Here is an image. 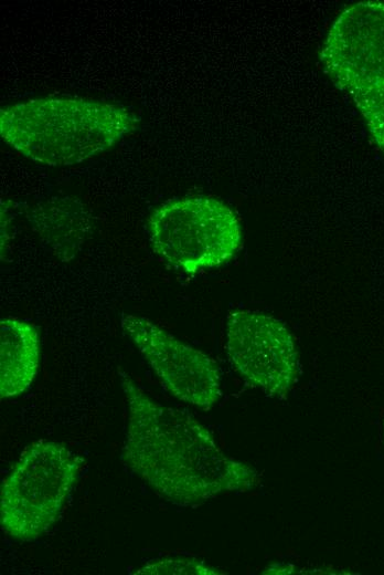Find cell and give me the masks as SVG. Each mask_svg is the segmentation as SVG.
<instances>
[{"label": "cell", "instance_id": "1", "mask_svg": "<svg viewBox=\"0 0 384 575\" xmlns=\"http://www.w3.org/2000/svg\"><path fill=\"white\" fill-rule=\"evenodd\" d=\"M120 383L128 406L122 461L157 495L189 506L255 485L257 471L227 457L191 414L157 402L125 372Z\"/></svg>", "mask_w": 384, "mask_h": 575}, {"label": "cell", "instance_id": "2", "mask_svg": "<svg viewBox=\"0 0 384 575\" xmlns=\"http://www.w3.org/2000/svg\"><path fill=\"white\" fill-rule=\"evenodd\" d=\"M138 122L122 106L74 97L30 100L0 111L2 139L49 166L78 164L103 153Z\"/></svg>", "mask_w": 384, "mask_h": 575}, {"label": "cell", "instance_id": "3", "mask_svg": "<svg viewBox=\"0 0 384 575\" xmlns=\"http://www.w3.org/2000/svg\"><path fill=\"white\" fill-rule=\"evenodd\" d=\"M320 61L384 153V2L360 1L344 9L328 32Z\"/></svg>", "mask_w": 384, "mask_h": 575}, {"label": "cell", "instance_id": "4", "mask_svg": "<svg viewBox=\"0 0 384 575\" xmlns=\"http://www.w3.org/2000/svg\"><path fill=\"white\" fill-rule=\"evenodd\" d=\"M78 472V458L65 446L45 440L31 445L2 482V531L23 542L43 535L57 520Z\"/></svg>", "mask_w": 384, "mask_h": 575}, {"label": "cell", "instance_id": "5", "mask_svg": "<svg viewBox=\"0 0 384 575\" xmlns=\"http://www.w3.org/2000/svg\"><path fill=\"white\" fill-rule=\"evenodd\" d=\"M148 231L153 251L189 273L228 262L242 243L236 213L221 200L205 196L159 206L148 218Z\"/></svg>", "mask_w": 384, "mask_h": 575}, {"label": "cell", "instance_id": "6", "mask_svg": "<svg viewBox=\"0 0 384 575\" xmlns=\"http://www.w3.org/2000/svg\"><path fill=\"white\" fill-rule=\"evenodd\" d=\"M226 351L235 369L253 386L284 398L299 373L291 334L278 318L252 310H236L226 322Z\"/></svg>", "mask_w": 384, "mask_h": 575}, {"label": "cell", "instance_id": "7", "mask_svg": "<svg viewBox=\"0 0 384 575\" xmlns=\"http://www.w3.org/2000/svg\"><path fill=\"white\" fill-rule=\"evenodd\" d=\"M120 326L169 393L202 409L215 405L221 375L206 354L143 316L121 313Z\"/></svg>", "mask_w": 384, "mask_h": 575}, {"label": "cell", "instance_id": "8", "mask_svg": "<svg viewBox=\"0 0 384 575\" xmlns=\"http://www.w3.org/2000/svg\"><path fill=\"white\" fill-rule=\"evenodd\" d=\"M40 343L38 330L13 318L0 320V397L25 393L39 372Z\"/></svg>", "mask_w": 384, "mask_h": 575}, {"label": "cell", "instance_id": "9", "mask_svg": "<svg viewBox=\"0 0 384 575\" xmlns=\"http://www.w3.org/2000/svg\"><path fill=\"white\" fill-rule=\"evenodd\" d=\"M138 575H171V574H224L203 561L193 558H163L152 561L136 569Z\"/></svg>", "mask_w": 384, "mask_h": 575}]
</instances>
